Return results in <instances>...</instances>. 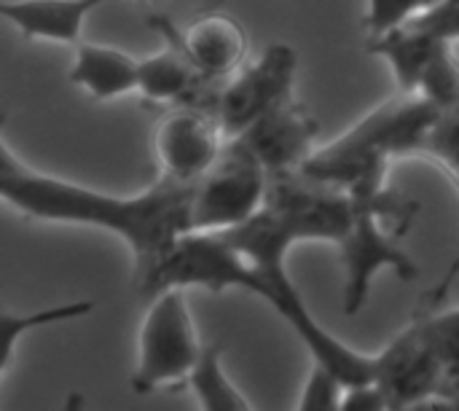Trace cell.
<instances>
[{
	"instance_id": "cell-1",
	"label": "cell",
	"mask_w": 459,
	"mask_h": 411,
	"mask_svg": "<svg viewBox=\"0 0 459 411\" xmlns=\"http://www.w3.org/2000/svg\"><path fill=\"white\" fill-rule=\"evenodd\" d=\"M194 186L159 175L153 186L132 197H116L43 175L16 159L5 137L0 140V197L38 221L83 223L118 234L134 256L137 288L191 232Z\"/></svg>"
},
{
	"instance_id": "cell-2",
	"label": "cell",
	"mask_w": 459,
	"mask_h": 411,
	"mask_svg": "<svg viewBox=\"0 0 459 411\" xmlns=\"http://www.w3.org/2000/svg\"><path fill=\"white\" fill-rule=\"evenodd\" d=\"M444 105L425 94L401 92L360 118L350 132L315 151L301 167L309 175L350 188L371 172H382L393 159L420 156L425 137L444 116Z\"/></svg>"
},
{
	"instance_id": "cell-3",
	"label": "cell",
	"mask_w": 459,
	"mask_h": 411,
	"mask_svg": "<svg viewBox=\"0 0 459 411\" xmlns=\"http://www.w3.org/2000/svg\"><path fill=\"white\" fill-rule=\"evenodd\" d=\"M347 191L352 197V223L347 237L336 248L344 267L342 307L344 315L355 318L366 307L371 283L382 269H393L406 283L417 280L420 269L414 258L398 248L395 237L401 234L398 232L390 234L382 226V218H387L409 229L414 213V205H409L406 199H401L395 191L387 188V170L360 178Z\"/></svg>"
},
{
	"instance_id": "cell-4",
	"label": "cell",
	"mask_w": 459,
	"mask_h": 411,
	"mask_svg": "<svg viewBox=\"0 0 459 411\" xmlns=\"http://www.w3.org/2000/svg\"><path fill=\"white\" fill-rule=\"evenodd\" d=\"M186 288H167L151 299V307L140 326L137 366L132 374V390L148 396L153 390H180L202 355Z\"/></svg>"
},
{
	"instance_id": "cell-5",
	"label": "cell",
	"mask_w": 459,
	"mask_h": 411,
	"mask_svg": "<svg viewBox=\"0 0 459 411\" xmlns=\"http://www.w3.org/2000/svg\"><path fill=\"white\" fill-rule=\"evenodd\" d=\"M269 188V170L239 140L226 137L212 167L196 180L191 199V232H223L253 218Z\"/></svg>"
},
{
	"instance_id": "cell-6",
	"label": "cell",
	"mask_w": 459,
	"mask_h": 411,
	"mask_svg": "<svg viewBox=\"0 0 459 411\" xmlns=\"http://www.w3.org/2000/svg\"><path fill=\"white\" fill-rule=\"evenodd\" d=\"M299 54L288 43H269L261 57L237 70V75L215 94L212 113L226 137L242 135L255 118L293 97Z\"/></svg>"
},
{
	"instance_id": "cell-7",
	"label": "cell",
	"mask_w": 459,
	"mask_h": 411,
	"mask_svg": "<svg viewBox=\"0 0 459 411\" xmlns=\"http://www.w3.org/2000/svg\"><path fill=\"white\" fill-rule=\"evenodd\" d=\"M226 135L210 108L180 105L156 129L153 148L159 159V175L196 183L218 159Z\"/></svg>"
},
{
	"instance_id": "cell-8",
	"label": "cell",
	"mask_w": 459,
	"mask_h": 411,
	"mask_svg": "<svg viewBox=\"0 0 459 411\" xmlns=\"http://www.w3.org/2000/svg\"><path fill=\"white\" fill-rule=\"evenodd\" d=\"M377 355L379 369L374 382L385 390L390 411L422 409L430 398H436L446 366L425 345L414 320Z\"/></svg>"
},
{
	"instance_id": "cell-9",
	"label": "cell",
	"mask_w": 459,
	"mask_h": 411,
	"mask_svg": "<svg viewBox=\"0 0 459 411\" xmlns=\"http://www.w3.org/2000/svg\"><path fill=\"white\" fill-rule=\"evenodd\" d=\"M320 135L317 118L307 110L304 102L293 97L282 100L261 118H255L242 135H237L272 172H290L301 170L312 153L315 140Z\"/></svg>"
},
{
	"instance_id": "cell-10",
	"label": "cell",
	"mask_w": 459,
	"mask_h": 411,
	"mask_svg": "<svg viewBox=\"0 0 459 411\" xmlns=\"http://www.w3.org/2000/svg\"><path fill=\"white\" fill-rule=\"evenodd\" d=\"M148 24L156 27L164 38V48L153 57L140 59V86L137 92L151 102H178V105H202L199 97L210 83L207 75L191 62L186 48L180 46L178 27L161 16H148ZM204 108V105H202Z\"/></svg>"
},
{
	"instance_id": "cell-11",
	"label": "cell",
	"mask_w": 459,
	"mask_h": 411,
	"mask_svg": "<svg viewBox=\"0 0 459 411\" xmlns=\"http://www.w3.org/2000/svg\"><path fill=\"white\" fill-rule=\"evenodd\" d=\"M180 46L210 81L237 73L247 57V32L245 27L221 11L204 13L191 22L186 30H178Z\"/></svg>"
},
{
	"instance_id": "cell-12",
	"label": "cell",
	"mask_w": 459,
	"mask_h": 411,
	"mask_svg": "<svg viewBox=\"0 0 459 411\" xmlns=\"http://www.w3.org/2000/svg\"><path fill=\"white\" fill-rule=\"evenodd\" d=\"M452 48L449 40H441L414 24H403L385 35H368L366 51L390 62L398 89L420 94L428 75L438 65V59Z\"/></svg>"
},
{
	"instance_id": "cell-13",
	"label": "cell",
	"mask_w": 459,
	"mask_h": 411,
	"mask_svg": "<svg viewBox=\"0 0 459 411\" xmlns=\"http://www.w3.org/2000/svg\"><path fill=\"white\" fill-rule=\"evenodd\" d=\"M102 0H3L0 13L30 40L78 43L83 19Z\"/></svg>"
},
{
	"instance_id": "cell-14",
	"label": "cell",
	"mask_w": 459,
	"mask_h": 411,
	"mask_svg": "<svg viewBox=\"0 0 459 411\" xmlns=\"http://www.w3.org/2000/svg\"><path fill=\"white\" fill-rule=\"evenodd\" d=\"M70 83L86 89L94 100H116L137 92L140 59L100 43H78L70 67Z\"/></svg>"
},
{
	"instance_id": "cell-15",
	"label": "cell",
	"mask_w": 459,
	"mask_h": 411,
	"mask_svg": "<svg viewBox=\"0 0 459 411\" xmlns=\"http://www.w3.org/2000/svg\"><path fill=\"white\" fill-rule=\"evenodd\" d=\"M420 156H425V159H430L433 164H438L446 175H449V180L455 183V188H457L459 194V102L457 105H452V108H446L444 110V116L438 118V124L430 129V135L425 137V145H422V153ZM459 277V248H457V256H455V261L449 264V269H446V275L441 277V283L436 285V291L433 293H428V310H436L444 299H446V293H449V288H452V283Z\"/></svg>"
},
{
	"instance_id": "cell-16",
	"label": "cell",
	"mask_w": 459,
	"mask_h": 411,
	"mask_svg": "<svg viewBox=\"0 0 459 411\" xmlns=\"http://www.w3.org/2000/svg\"><path fill=\"white\" fill-rule=\"evenodd\" d=\"M188 388L196 396L204 411H247L253 409L250 401L237 390V385L223 372V347L204 345L191 377Z\"/></svg>"
},
{
	"instance_id": "cell-17",
	"label": "cell",
	"mask_w": 459,
	"mask_h": 411,
	"mask_svg": "<svg viewBox=\"0 0 459 411\" xmlns=\"http://www.w3.org/2000/svg\"><path fill=\"white\" fill-rule=\"evenodd\" d=\"M91 310H94V302H78V304L51 307V310H40V312H32V315H16V312L5 310V312H3V318H0V331H3L0 372L5 374V372L11 369L16 342H19L27 331L40 328V326H51V323H59V320H73V318L89 315Z\"/></svg>"
},
{
	"instance_id": "cell-18",
	"label": "cell",
	"mask_w": 459,
	"mask_h": 411,
	"mask_svg": "<svg viewBox=\"0 0 459 411\" xmlns=\"http://www.w3.org/2000/svg\"><path fill=\"white\" fill-rule=\"evenodd\" d=\"M414 323L425 339V345L436 353V358L449 369L459 372V307L457 310H420Z\"/></svg>"
},
{
	"instance_id": "cell-19",
	"label": "cell",
	"mask_w": 459,
	"mask_h": 411,
	"mask_svg": "<svg viewBox=\"0 0 459 411\" xmlns=\"http://www.w3.org/2000/svg\"><path fill=\"white\" fill-rule=\"evenodd\" d=\"M347 382L323 361H312V372L301 388L299 407L301 411H342Z\"/></svg>"
},
{
	"instance_id": "cell-20",
	"label": "cell",
	"mask_w": 459,
	"mask_h": 411,
	"mask_svg": "<svg viewBox=\"0 0 459 411\" xmlns=\"http://www.w3.org/2000/svg\"><path fill=\"white\" fill-rule=\"evenodd\" d=\"M441 0H368L363 27L368 35H385L417 19L420 13L430 11Z\"/></svg>"
},
{
	"instance_id": "cell-21",
	"label": "cell",
	"mask_w": 459,
	"mask_h": 411,
	"mask_svg": "<svg viewBox=\"0 0 459 411\" xmlns=\"http://www.w3.org/2000/svg\"><path fill=\"white\" fill-rule=\"evenodd\" d=\"M409 24L455 43L459 40V0H441L438 5H433L430 11L420 13L417 19H411Z\"/></svg>"
},
{
	"instance_id": "cell-22",
	"label": "cell",
	"mask_w": 459,
	"mask_h": 411,
	"mask_svg": "<svg viewBox=\"0 0 459 411\" xmlns=\"http://www.w3.org/2000/svg\"><path fill=\"white\" fill-rule=\"evenodd\" d=\"M342 411H390V401L377 382L350 385L344 393Z\"/></svg>"
}]
</instances>
